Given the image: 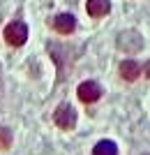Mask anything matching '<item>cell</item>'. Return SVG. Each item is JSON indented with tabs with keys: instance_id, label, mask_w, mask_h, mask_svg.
Listing matches in <instances>:
<instances>
[{
	"instance_id": "obj_1",
	"label": "cell",
	"mask_w": 150,
	"mask_h": 155,
	"mask_svg": "<svg viewBox=\"0 0 150 155\" xmlns=\"http://www.w3.org/2000/svg\"><path fill=\"white\" fill-rule=\"evenodd\" d=\"M2 35H5L7 44L21 46V44H26V39H28V26L23 21H12V23L5 26V32H2Z\"/></svg>"
},
{
	"instance_id": "obj_2",
	"label": "cell",
	"mask_w": 150,
	"mask_h": 155,
	"mask_svg": "<svg viewBox=\"0 0 150 155\" xmlns=\"http://www.w3.org/2000/svg\"><path fill=\"white\" fill-rule=\"evenodd\" d=\"M53 123L62 130H74V125H76V111L69 104H60L58 109L53 111Z\"/></svg>"
},
{
	"instance_id": "obj_3",
	"label": "cell",
	"mask_w": 150,
	"mask_h": 155,
	"mask_svg": "<svg viewBox=\"0 0 150 155\" xmlns=\"http://www.w3.org/2000/svg\"><path fill=\"white\" fill-rule=\"evenodd\" d=\"M118 46H120L125 53H136V51H141L143 39H141V35H139V32L127 30V32H123V35L118 37Z\"/></svg>"
},
{
	"instance_id": "obj_4",
	"label": "cell",
	"mask_w": 150,
	"mask_h": 155,
	"mask_svg": "<svg viewBox=\"0 0 150 155\" xmlns=\"http://www.w3.org/2000/svg\"><path fill=\"white\" fill-rule=\"evenodd\" d=\"M78 100L85 104H90V102H97L99 97H102V88H99L97 81H83V84L78 86Z\"/></svg>"
},
{
	"instance_id": "obj_5",
	"label": "cell",
	"mask_w": 150,
	"mask_h": 155,
	"mask_svg": "<svg viewBox=\"0 0 150 155\" xmlns=\"http://www.w3.org/2000/svg\"><path fill=\"white\" fill-rule=\"evenodd\" d=\"M53 28H56V32H60V35H72L74 28H76V19H74L72 14H58V16L53 19Z\"/></svg>"
},
{
	"instance_id": "obj_6",
	"label": "cell",
	"mask_w": 150,
	"mask_h": 155,
	"mask_svg": "<svg viewBox=\"0 0 150 155\" xmlns=\"http://www.w3.org/2000/svg\"><path fill=\"white\" fill-rule=\"evenodd\" d=\"M88 14L99 19V16H104V14L111 12V0H88V5H85Z\"/></svg>"
},
{
	"instance_id": "obj_7",
	"label": "cell",
	"mask_w": 150,
	"mask_h": 155,
	"mask_svg": "<svg viewBox=\"0 0 150 155\" xmlns=\"http://www.w3.org/2000/svg\"><path fill=\"white\" fill-rule=\"evenodd\" d=\"M139 74H141L139 63H134V60H123V65H120V77L123 79L134 81V79H139Z\"/></svg>"
},
{
	"instance_id": "obj_8",
	"label": "cell",
	"mask_w": 150,
	"mask_h": 155,
	"mask_svg": "<svg viewBox=\"0 0 150 155\" xmlns=\"http://www.w3.org/2000/svg\"><path fill=\"white\" fill-rule=\"evenodd\" d=\"M92 155H118V146L113 141H109V139H104V141H99L92 148Z\"/></svg>"
},
{
	"instance_id": "obj_9",
	"label": "cell",
	"mask_w": 150,
	"mask_h": 155,
	"mask_svg": "<svg viewBox=\"0 0 150 155\" xmlns=\"http://www.w3.org/2000/svg\"><path fill=\"white\" fill-rule=\"evenodd\" d=\"M9 143H12V130L0 127V148H7Z\"/></svg>"
},
{
	"instance_id": "obj_10",
	"label": "cell",
	"mask_w": 150,
	"mask_h": 155,
	"mask_svg": "<svg viewBox=\"0 0 150 155\" xmlns=\"http://www.w3.org/2000/svg\"><path fill=\"white\" fill-rule=\"evenodd\" d=\"M143 72H145V77H148V79H150V60H148V63H145V67H143Z\"/></svg>"
}]
</instances>
